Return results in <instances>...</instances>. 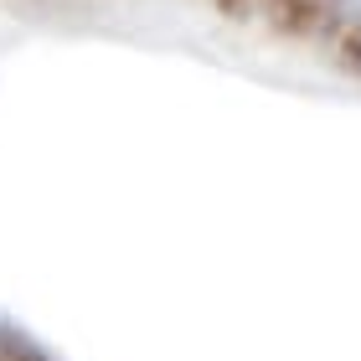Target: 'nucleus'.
I'll list each match as a JSON object with an SVG mask.
<instances>
[{"instance_id": "f257e3e1", "label": "nucleus", "mask_w": 361, "mask_h": 361, "mask_svg": "<svg viewBox=\"0 0 361 361\" xmlns=\"http://www.w3.org/2000/svg\"><path fill=\"white\" fill-rule=\"evenodd\" d=\"M233 21H258L361 78V0H212Z\"/></svg>"}, {"instance_id": "f03ea898", "label": "nucleus", "mask_w": 361, "mask_h": 361, "mask_svg": "<svg viewBox=\"0 0 361 361\" xmlns=\"http://www.w3.org/2000/svg\"><path fill=\"white\" fill-rule=\"evenodd\" d=\"M0 361H52V351H47L31 331H21L16 320L0 315Z\"/></svg>"}]
</instances>
